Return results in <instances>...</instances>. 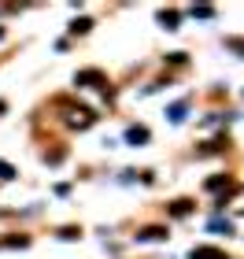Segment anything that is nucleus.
<instances>
[{
	"instance_id": "nucleus-1",
	"label": "nucleus",
	"mask_w": 244,
	"mask_h": 259,
	"mask_svg": "<svg viewBox=\"0 0 244 259\" xmlns=\"http://www.w3.org/2000/svg\"><path fill=\"white\" fill-rule=\"evenodd\" d=\"M189 259H229L222 248H211V244H196V248L189 252Z\"/></svg>"
},
{
	"instance_id": "nucleus-2",
	"label": "nucleus",
	"mask_w": 244,
	"mask_h": 259,
	"mask_svg": "<svg viewBox=\"0 0 244 259\" xmlns=\"http://www.w3.org/2000/svg\"><path fill=\"white\" fill-rule=\"evenodd\" d=\"M74 81H78V85H108V78H104L100 70H78Z\"/></svg>"
},
{
	"instance_id": "nucleus-3",
	"label": "nucleus",
	"mask_w": 244,
	"mask_h": 259,
	"mask_svg": "<svg viewBox=\"0 0 244 259\" xmlns=\"http://www.w3.org/2000/svg\"><path fill=\"white\" fill-rule=\"evenodd\" d=\"M137 237H141V241H167V230H163V226H144Z\"/></svg>"
},
{
	"instance_id": "nucleus-4",
	"label": "nucleus",
	"mask_w": 244,
	"mask_h": 259,
	"mask_svg": "<svg viewBox=\"0 0 244 259\" xmlns=\"http://www.w3.org/2000/svg\"><path fill=\"white\" fill-rule=\"evenodd\" d=\"M189 211H192V200H174V204H170V215L174 219H185Z\"/></svg>"
},
{
	"instance_id": "nucleus-5",
	"label": "nucleus",
	"mask_w": 244,
	"mask_h": 259,
	"mask_svg": "<svg viewBox=\"0 0 244 259\" xmlns=\"http://www.w3.org/2000/svg\"><path fill=\"white\" fill-rule=\"evenodd\" d=\"M126 141L141 145V141H148V130H144V126H130V130H126Z\"/></svg>"
},
{
	"instance_id": "nucleus-6",
	"label": "nucleus",
	"mask_w": 244,
	"mask_h": 259,
	"mask_svg": "<svg viewBox=\"0 0 244 259\" xmlns=\"http://www.w3.org/2000/svg\"><path fill=\"white\" fill-rule=\"evenodd\" d=\"M170 119H174V122L185 119V104H174V108H170Z\"/></svg>"
},
{
	"instance_id": "nucleus-7",
	"label": "nucleus",
	"mask_w": 244,
	"mask_h": 259,
	"mask_svg": "<svg viewBox=\"0 0 244 259\" xmlns=\"http://www.w3.org/2000/svg\"><path fill=\"white\" fill-rule=\"evenodd\" d=\"M159 22H167V30H174V22H178V15H174V11H163V15H159Z\"/></svg>"
},
{
	"instance_id": "nucleus-8",
	"label": "nucleus",
	"mask_w": 244,
	"mask_h": 259,
	"mask_svg": "<svg viewBox=\"0 0 244 259\" xmlns=\"http://www.w3.org/2000/svg\"><path fill=\"white\" fill-rule=\"evenodd\" d=\"M89 26H92V22H89V19H78V22H74V26H71V30H74V33H85Z\"/></svg>"
},
{
	"instance_id": "nucleus-9",
	"label": "nucleus",
	"mask_w": 244,
	"mask_h": 259,
	"mask_svg": "<svg viewBox=\"0 0 244 259\" xmlns=\"http://www.w3.org/2000/svg\"><path fill=\"white\" fill-rule=\"evenodd\" d=\"M0 178H15V167H8L4 159H0Z\"/></svg>"
},
{
	"instance_id": "nucleus-10",
	"label": "nucleus",
	"mask_w": 244,
	"mask_h": 259,
	"mask_svg": "<svg viewBox=\"0 0 244 259\" xmlns=\"http://www.w3.org/2000/svg\"><path fill=\"white\" fill-rule=\"evenodd\" d=\"M226 45H229V49H233V52H244V37H229Z\"/></svg>"
}]
</instances>
